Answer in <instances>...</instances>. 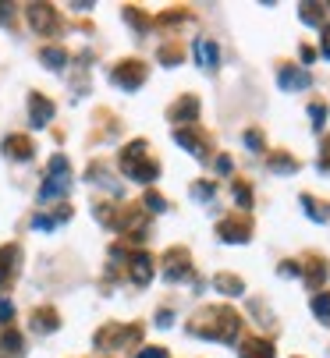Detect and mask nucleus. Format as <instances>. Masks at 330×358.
<instances>
[{
  "label": "nucleus",
  "mask_w": 330,
  "mask_h": 358,
  "mask_svg": "<svg viewBox=\"0 0 330 358\" xmlns=\"http://www.w3.org/2000/svg\"><path fill=\"white\" fill-rule=\"evenodd\" d=\"M171 323H174V312L171 309H160L156 312V326H171Z\"/></svg>",
  "instance_id": "nucleus-36"
},
{
  "label": "nucleus",
  "mask_w": 330,
  "mask_h": 358,
  "mask_svg": "<svg viewBox=\"0 0 330 358\" xmlns=\"http://www.w3.org/2000/svg\"><path fill=\"white\" fill-rule=\"evenodd\" d=\"M217 235H220V241H228V245H245L252 238V224L249 220H220L217 224Z\"/></svg>",
  "instance_id": "nucleus-7"
},
{
  "label": "nucleus",
  "mask_w": 330,
  "mask_h": 358,
  "mask_svg": "<svg viewBox=\"0 0 330 358\" xmlns=\"http://www.w3.org/2000/svg\"><path fill=\"white\" fill-rule=\"evenodd\" d=\"M146 206L153 209V213H163V209H167V202H163L156 192H146Z\"/></svg>",
  "instance_id": "nucleus-32"
},
{
  "label": "nucleus",
  "mask_w": 330,
  "mask_h": 358,
  "mask_svg": "<svg viewBox=\"0 0 330 358\" xmlns=\"http://www.w3.org/2000/svg\"><path fill=\"white\" fill-rule=\"evenodd\" d=\"M167 117L174 121V124H185V121H196L199 117V99L196 96H181L174 107L167 110Z\"/></svg>",
  "instance_id": "nucleus-13"
},
{
  "label": "nucleus",
  "mask_w": 330,
  "mask_h": 358,
  "mask_svg": "<svg viewBox=\"0 0 330 358\" xmlns=\"http://www.w3.org/2000/svg\"><path fill=\"white\" fill-rule=\"evenodd\" d=\"M54 121V103L50 99H43L39 93H32L29 96V128H47V124Z\"/></svg>",
  "instance_id": "nucleus-8"
},
{
  "label": "nucleus",
  "mask_w": 330,
  "mask_h": 358,
  "mask_svg": "<svg viewBox=\"0 0 330 358\" xmlns=\"http://www.w3.org/2000/svg\"><path fill=\"white\" fill-rule=\"evenodd\" d=\"M277 86H281L284 93H302V89H309V86H313V75H309V71H302V68H281V75H277Z\"/></svg>",
  "instance_id": "nucleus-9"
},
{
  "label": "nucleus",
  "mask_w": 330,
  "mask_h": 358,
  "mask_svg": "<svg viewBox=\"0 0 330 358\" xmlns=\"http://www.w3.org/2000/svg\"><path fill=\"white\" fill-rule=\"evenodd\" d=\"M132 281L139 287H146L153 281V259H150V252H135V256H132Z\"/></svg>",
  "instance_id": "nucleus-14"
},
{
  "label": "nucleus",
  "mask_w": 330,
  "mask_h": 358,
  "mask_svg": "<svg viewBox=\"0 0 330 358\" xmlns=\"http://www.w3.org/2000/svg\"><path fill=\"white\" fill-rule=\"evenodd\" d=\"M68 188H71V167L64 156H54L50 160V178L43 184V192H39V199L50 202V199H60V195H68Z\"/></svg>",
  "instance_id": "nucleus-3"
},
{
  "label": "nucleus",
  "mask_w": 330,
  "mask_h": 358,
  "mask_svg": "<svg viewBox=\"0 0 330 358\" xmlns=\"http://www.w3.org/2000/svg\"><path fill=\"white\" fill-rule=\"evenodd\" d=\"M320 167H323V171H330V142H323V163Z\"/></svg>",
  "instance_id": "nucleus-42"
},
{
  "label": "nucleus",
  "mask_w": 330,
  "mask_h": 358,
  "mask_svg": "<svg viewBox=\"0 0 330 358\" xmlns=\"http://www.w3.org/2000/svg\"><path fill=\"white\" fill-rule=\"evenodd\" d=\"M316 60V50L313 47H302V64H313Z\"/></svg>",
  "instance_id": "nucleus-40"
},
{
  "label": "nucleus",
  "mask_w": 330,
  "mask_h": 358,
  "mask_svg": "<svg viewBox=\"0 0 330 358\" xmlns=\"http://www.w3.org/2000/svg\"><path fill=\"white\" fill-rule=\"evenodd\" d=\"M192 195H196L199 202H210V199H213V184H210V181H199V184L192 188Z\"/></svg>",
  "instance_id": "nucleus-29"
},
{
  "label": "nucleus",
  "mask_w": 330,
  "mask_h": 358,
  "mask_svg": "<svg viewBox=\"0 0 330 358\" xmlns=\"http://www.w3.org/2000/svg\"><path fill=\"white\" fill-rule=\"evenodd\" d=\"M309 117H313L316 132H320V128H323V121H327V107H323V103H313V107H309Z\"/></svg>",
  "instance_id": "nucleus-30"
},
{
  "label": "nucleus",
  "mask_w": 330,
  "mask_h": 358,
  "mask_svg": "<svg viewBox=\"0 0 330 358\" xmlns=\"http://www.w3.org/2000/svg\"><path fill=\"white\" fill-rule=\"evenodd\" d=\"M302 209L309 213V220H316V224H323V220H327V217H323V209H320L313 199H309V195H302Z\"/></svg>",
  "instance_id": "nucleus-28"
},
{
  "label": "nucleus",
  "mask_w": 330,
  "mask_h": 358,
  "mask_svg": "<svg viewBox=\"0 0 330 358\" xmlns=\"http://www.w3.org/2000/svg\"><path fill=\"white\" fill-rule=\"evenodd\" d=\"M196 64H199L202 71H217V64H220L217 43H210V39H199V43H196Z\"/></svg>",
  "instance_id": "nucleus-12"
},
{
  "label": "nucleus",
  "mask_w": 330,
  "mask_h": 358,
  "mask_svg": "<svg viewBox=\"0 0 330 358\" xmlns=\"http://www.w3.org/2000/svg\"><path fill=\"white\" fill-rule=\"evenodd\" d=\"M270 171H274V174H295L298 163L287 156V153H274V156H270Z\"/></svg>",
  "instance_id": "nucleus-22"
},
{
  "label": "nucleus",
  "mask_w": 330,
  "mask_h": 358,
  "mask_svg": "<svg viewBox=\"0 0 330 358\" xmlns=\"http://www.w3.org/2000/svg\"><path fill=\"white\" fill-rule=\"evenodd\" d=\"M142 156H146V142H132V145H125V150H121V167H125V174H128L132 181L153 184V181L160 178V163L142 160Z\"/></svg>",
  "instance_id": "nucleus-2"
},
{
  "label": "nucleus",
  "mask_w": 330,
  "mask_h": 358,
  "mask_svg": "<svg viewBox=\"0 0 330 358\" xmlns=\"http://www.w3.org/2000/svg\"><path fill=\"white\" fill-rule=\"evenodd\" d=\"M313 315H316V320L320 323H330V294H316V298H313Z\"/></svg>",
  "instance_id": "nucleus-23"
},
{
  "label": "nucleus",
  "mask_w": 330,
  "mask_h": 358,
  "mask_svg": "<svg viewBox=\"0 0 330 358\" xmlns=\"http://www.w3.org/2000/svg\"><path fill=\"white\" fill-rule=\"evenodd\" d=\"M32 227H36V230H54V227H57V220H54V217H47V213H39V217L32 220Z\"/></svg>",
  "instance_id": "nucleus-33"
},
{
  "label": "nucleus",
  "mask_w": 330,
  "mask_h": 358,
  "mask_svg": "<svg viewBox=\"0 0 330 358\" xmlns=\"http://www.w3.org/2000/svg\"><path fill=\"white\" fill-rule=\"evenodd\" d=\"M110 78L117 82L121 89H128V93H135L142 82H146V64L142 60H121V64L110 71Z\"/></svg>",
  "instance_id": "nucleus-4"
},
{
  "label": "nucleus",
  "mask_w": 330,
  "mask_h": 358,
  "mask_svg": "<svg viewBox=\"0 0 330 358\" xmlns=\"http://www.w3.org/2000/svg\"><path fill=\"white\" fill-rule=\"evenodd\" d=\"M4 156L8 160H32L36 156V145L25 135H11V139H4Z\"/></svg>",
  "instance_id": "nucleus-11"
},
{
  "label": "nucleus",
  "mask_w": 330,
  "mask_h": 358,
  "mask_svg": "<svg viewBox=\"0 0 330 358\" xmlns=\"http://www.w3.org/2000/svg\"><path fill=\"white\" fill-rule=\"evenodd\" d=\"M238 330H241V320H238V312L228 309V305L202 309L192 320V333L206 337V341H217V344H235L238 341Z\"/></svg>",
  "instance_id": "nucleus-1"
},
{
  "label": "nucleus",
  "mask_w": 330,
  "mask_h": 358,
  "mask_svg": "<svg viewBox=\"0 0 330 358\" xmlns=\"http://www.w3.org/2000/svg\"><path fill=\"white\" fill-rule=\"evenodd\" d=\"M18 245H4L0 248V287H4L8 281H11V273H14V266H18Z\"/></svg>",
  "instance_id": "nucleus-16"
},
{
  "label": "nucleus",
  "mask_w": 330,
  "mask_h": 358,
  "mask_svg": "<svg viewBox=\"0 0 330 358\" xmlns=\"http://www.w3.org/2000/svg\"><path fill=\"white\" fill-rule=\"evenodd\" d=\"M298 14H302V22H305V25H320L323 8H320V4H302V8H298Z\"/></svg>",
  "instance_id": "nucleus-25"
},
{
  "label": "nucleus",
  "mask_w": 330,
  "mask_h": 358,
  "mask_svg": "<svg viewBox=\"0 0 330 358\" xmlns=\"http://www.w3.org/2000/svg\"><path fill=\"white\" fill-rule=\"evenodd\" d=\"M174 142L181 145V150H189L196 160H206V153H210V145H206V139L192 135L189 128H178V132H174Z\"/></svg>",
  "instance_id": "nucleus-10"
},
{
  "label": "nucleus",
  "mask_w": 330,
  "mask_h": 358,
  "mask_svg": "<svg viewBox=\"0 0 330 358\" xmlns=\"http://www.w3.org/2000/svg\"><path fill=\"white\" fill-rule=\"evenodd\" d=\"M0 344H4V351H11V355H18V351H22V333H14V330H8L4 337H0Z\"/></svg>",
  "instance_id": "nucleus-26"
},
{
  "label": "nucleus",
  "mask_w": 330,
  "mask_h": 358,
  "mask_svg": "<svg viewBox=\"0 0 330 358\" xmlns=\"http://www.w3.org/2000/svg\"><path fill=\"white\" fill-rule=\"evenodd\" d=\"M245 145H249L252 153H259L263 150V135L259 132H245Z\"/></svg>",
  "instance_id": "nucleus-34"
},
{
  "label": "nucleus",
  "mask_w": 330,
  "mask_h": 358,
  "mask_svg": "<svg viewBox=\"0 0 330 358\" xmlns=\"http://www.w3.org/2000/svg\"><path fill=\"white\" fill-rule=\"evenodd\" d=\"M189 273H192V266H189V252L185 248H171L167 256H163V277H167L171 284L189 281Z\"/></svg>",
  "instance_id": "nucleus-6"
},
{
  "label": "nucleus",
  "mask_w": 330,
  "mask_h": 358,
  "mask_svg": "<svg viewBox=\"0 0 330 358\" xmlns=\"http://www.w3.org/2000/svg\"><path fill=\"white\" fill-rule=\"evenodd\" d=\"M235 202H238L241 209H249V206H252V192H249V184H245V181L235 184Z\"/></svg>",
  "instance_id": "nucleus-27"
},
{
  "label": "nucleus",
  "mask_w": 330,
  "mask_h": 358,
  "mask_svg": "<svg viewBox=\"0 0 330 358\" xmlns=\"http://www.w3.org/2000/svg\"><path fill=\"white\" fill-rule=\"evenodd\" d=\"M89 181H99V184L107 188L110 195H121V184H117L114 178H107V174H103V167H93V171H89Z\"/></svg>",
  "instance_id": "nucleus-24"
},
{
  "label": "nucleus",
  "mask_w": 330,
  "mask_h": 358,
  "mask_svg": "<svg viewBox=\"0 0 330 358\" xmlns=\"http://www.w3.org/2000/svg\"><path fill=\"white\" fill-rule=\"evenodd\" d=\"M57 326H60V320H57L54 309H39V312H32V330H39V333H54Z\"/></svg>",
  "instance_id": "nucleus-18"
},
{
  "label": "nucleus",
  "mask_w": 330,
  "mask_h": 358,
  "mask_svg": "<svg viewBox=\"0 0 330 358\" xmlns=\"http://www.w3.org/2000/svg\"><path fill=\"white\" fill-rule=\"evenodd\" d=\"M305 281H309V287H320V284L327 281V263H323V259H309V266H305Z\"/></svg>",
  "instance_id": "nucleus-21"
},
{
  "label": "nucleus",
  "mask_w": 330,
  "mask_h": 358,
  "mask_svg": "<svg viewBox=\"0 0 330 358\" xmlns=\"http://www.w3.org/2000/svg\"><path fill=\"white\" fill-rule=\"evenodd\" d=\"M29 25L36 32H50L54 29V11L47 4H29Z\"/></svg>",
  "instance_id": "nucleus-15"
},
{
  "label": "nucleus",
  "mask_w": 330,
  "mask_h": 358,
  "mask_svg": "<svg viewBox=\"0 0 330 358\" xmlns=\"http://www.w3.org/2000/svg\"><path fill=\"white\" fill-rule=\"evenodd\" d=\"M142 337V326H107L96 333V348H125Z\"/></svg>",
  "instance_id": "nucleus-5"
},
{
  "label": "nucleus",
  "mask_w": 330,
  "mask_h": 358,
  "mask_svg": "<svg viewBox=\"0 0 330 358\" xmlns=\"http://www.w3.org/2000/svg\"><path fill=\"white\" fill-rule=\"evenodd\" d=\"M320 47H323V57H330V25H323V43Z\"/></svg>",
  "instance_id": "nucleus-41"
},
{
  "label": "nucleus",
  "mask_w": 330,
  "mask_h": 358,
  "mask_svg": "<svg viewBox=\"0 0 330 358\" xmlns=\"http://www.w3.org/2000/svg\"><path fill=\"white\" fill-rule=\"evenodd\" d=\"M39 60H43V64H47V68H54V71H60V68H64V64H68V53H64V50H60V47H47L43 53H39Z\"/></svg>",
  "instance_id": "nucleus-20"
},
{
  "label": "nucleus",
  "mask_w": 330,
  "mask_h": 358,
  "mask_svg": "<svg viewBox=\"0 0 330 358\" xmlns=\"http://www.w3.org/2000/svg\"><path fill=\"white\" fill-rule=\"evenodd\" d=\"M160 64L178 68V64H181V53H178V50H160Z\"/></svg>",
  "instance_id": "nucleus-31"
},
{
  "label": "nucleus",
  "mask_w": 330,
  "mask_h": 358,
  "mask_svg": "<svg viewBox=\"0 0 330 358\" xmlns=\"http://www.w3.org/2000/svg\"><path fill=\"white\" fill-rule=\"evenodd\" d=\"M135 358H167V351H163V348H142Z\"/></svg>",
  "instance_id": "nucleus-37"
},
{
  "label": "nucleus",
  "mask_w": 330,
  "mask_h": 358,
  "mask_svg": "<svg viewBox=\"0 0 330 358\" xmlns=\"http://www.w3.org/2000/svg\"><path fill=\"white\" fill-rule=\"evenodd\" d=\"M281 277H298V263H281Z\"/></svg>",
  "instance_id": "nucleus-39"
},
{
  "label": "nucleus",
  "mask_w": 330,
  "mask_h": 358,
  "mask_svg": "<svg viewBox=\"0 0 330 358\" xmlns=\"http://www.w3.org/2000/svg\"><path fill=\"white\" fill-rule=\"evenodd\" d=\"M213 287H217L220 294H228V298H238V294L245 291V284H241V277H231V273H220V277L213 281Z\"/></svg>",
  "instance_id": "nucleus-19"
},
{
  "label": "nucleus",
  "mask_w": 330,
  "mask_h": 358,
  "mask_svg": "<svg viewBox=\"0 0 330 358\" xmlns=\"http://www.w3.org/2000/svg\"><path fill=\"white\" fill-rule=\"evenodd\" d=\"M217 174H231V156H217Z\"/></svg>",
  "instance_id": "nucleus-38"
},
{
  "label": "nucleus",
  "mask_w": 330,
  "mask_h": 358,
  "mask_svg": "<svg viewBox=\"0 0 330 358\" xmlns=\"http://www.w3.org/2000/svg\"><path fill=\"white\" fill-rule=\"evenodd\" d=\"M11 315H14V305L8 298H0V323H11Z\"/></svg>",
  "instance_id": "nucleus-35"
},
{
  "label": "nucleus",
  "mask_w": 330,
  "mask_h": 358,
  "mask_svg": "<svg viewBox=\"0 0 330 358\" xmlns=\"http://www.w3.org/2000/svg\"><path fill=\"white\" fill-rule=\"evenodd\" d=\"M238 355H241V358H274V344L263 341V337H252V341L241 344Z\"/></svg>",
  "instance_id": "nucleus-17"
}]
</instances>
